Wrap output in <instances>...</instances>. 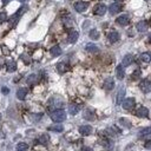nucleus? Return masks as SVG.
Segmentation results:
<instances>
[{"label": "nucleus", "instance_id": "5701e85b", "mask_svg": "<svg viewBox=\"0 0 151 151\" xmlns=\"http://www.w3.org/2000/svg\"><path fill=\"white\" fill-rule=\"evenodd\" d=\"M69 112H70V114H72V116L77 114V113L79 112V106L76 105V104H71V105L69 106Z\"/></svg>", "mask_w": 151, "mask_h": 151}, {"label": "nucleus", "instance_id": "c756f323", "mask_svg": "<svg viewBox=\"0 0 151 151\" xmlns=\"http://www.w3.org/2000/svg\"><path fill=\"white\" fill-rule=\"evenodd\" d=\"M103 146L106 147V150H109V151H111L113 149V144H112V142L110 139H104L103 140Z\"/></svg>", "mask_w": 151, "mask_h": 151}, {"label": "nucleus", "instance_id": "2eb2a0df", "mask_svg": "<svg viewBox=\"0 0 151 151\" xmlns=\"http://www.w3.org/2000/svg\"><path fill=\"white\" fill-rule=\"evenodd\" d=\"M107 39H109L111 43H116V41L119 40V33L116 32V31H112V32H110V33L107 34Z\"/></svg>", "mask_w": 151, "mask_h": 151}, {"label": "nucleus", "instance_id": "49530a36", "mask_svg": "<svg viewBox=\"0 0 151 151\" xmlns=\"http://www.w3.org/2000/svg\"><path fill=\"white\" fill-rule=\"evenodd\" d=\"M149 40H150V41H151V34H150V36H149Z\"/></svg>", "mask_w": 151, "mask_h": 151}, {"label": "nucleus", "instance_id": "20e7f679", "mask_svg": "<svg viewBox=\"0 0 151 151\" xmlns=\"http://www.w3.org/2000/svg\"><path fill=\"white\" fill-rule=\"evenodd\" d=\"M87 7H88V4L85 3V1H78V3L74 4V10H76L77 12H79V13L85 12V11L87 10Z\"/></svg>", "mask_w": 151, "mask_h": 151}, {"label": "nucleus", "instance_id": "f03ea898", "mask_svg": "<svg viewBox=\"0 0 151 151\" xmlns=\"http://www.w3.org/2000/svg\"><path fill=\"white\" fill-rule=\"evenodd\" d=\"M139 88L144 93H149L151 91V80L149 79H144L139 83Z\"/></svg>", "mask_w": 151, "mask_h": 151}, {"label": "nucleus", "instance_id": "6e6552de", "mask_svg": "<svg viewBox=\"0 0 151 151\" xmlns=\"http://www.w3.org/2000/svg\"><path fill=\"white\" fill-rule=\"evenodd\" d=\"M136 114H137L138 117H140V118H145V117L149 116V110H147L145 106H139V107L137 109V111H136Z\"/></svg>", "mask_w": 151, "mask_h": 151}, {"label": "nucleus", "instance_id": "39448f33", "mask_svg": "<svg viewBox=\"0 0 151 151\" xmlns=\"http://www.w3.org/2000/svg\"><path fill=\"white\" fill-rule=\"evenodd\" d=\"M124 110H132L135 107V99L133 98H126L122 103Z\"/></svg>", "mask_w": 151, "mask_h": 151}, {"label": "nucleus", "instance_id": "de8ad7c7", "mask_svg": "<svg viewBox=\"0 0 151 151\" xmlns=\"http://www.w3.org/2000/svg\"><path fill=\"white\" fill-rule=\"evenodd\" d=\"M119 1H122V0H116V3H119Z\"/></svg>", "mask_w": 151, "mask_h": 151}, {"label": "nucleus", "instance_id": "37998d69", "mask_svg": "<svg viewBox=\"0 0 151 151\" xmlns=\"http://www.w3.org/2000/svg\"><path fill=\"white\" fill-rule=\"evenodd\" d=\"M4 64H5V60H4V59H3L1 57H0V67H1V66H3Z\"/></svg>", "mask_w": 151, "mask_h": 151}, {"label": "nucleus", "instance_id": "a211bd4d", "mask_svg": "<svg viewBox=\"0 0 151 151\" xmlns=\"http://www.w3.org/2000/svg\"><path fill=\"white\" fill-rule=\"evenodd\" d=\"M124 96H125V88L122 87L119 90V92L117 95V104H120V103H123L124 100Z\"/></svg>", "mask_w": 151, "mask_h": 151}, {"label": "nucleus", "instance_id": "7ed1b4c3", "mask_svg": "<svg viewBox=\"0 0 151 151\" xmlns=\"http://www.w3.org/2000/svg\"><path fill=\"white\" fill-rule=\"evenodd\" d=\"M106 5H104V4H98V5H96V7H95V10H93V13L96 14V15H99V17H102V15H104L105 13H106Z\"/></svg>", "mask_w": 151, "mask_h": 151}, {"label": "nucleus", "instance_id": "e433bc0d", "mask_svg": "<svg viewBox=\"0 0 151 151\" xmlns=\"http://www.w3.org/2000/svg\"><path fill=\"white\" fill-rule=\"evenodd\" d=\"M140 77V70H136L133 73H132V76H131V78L133 79V80H136L137 78H139Z\"/></svg>", "mask_w": 151, "mask_h": 151}, {"label": "nucleus", "instance_id": "412c9836", "mask_svg": "<svg viewBox=\"0 0 151 151\" xmlns=\"http://www.w3.org/2000/svg\"><path fill=\"white\" fill-rule=\"evenodd\" d=\"M84 118L87 119V120H95L96 116H95V113H93L91 110H86V111L84 112Z\"/></svg>", "mask_w": 151, "mask_h": 151}, {"label": "nucleus", "instance_id": "7c9ffc66", "mask_svg": "<svg viewBox=\"0 0 151 151\" xmlns=\"http://www.w3.org/2000/svg\"><path fill=\"white\" fill-rule=\"evenodd\" d=\"M28 149V145L24 142H20L17 144V151H26Z\"/></svg>", "mask_w": 151, "mask_h": 151}, {"label": "nucleus", "instance_id": "423d86ee", "mask_svg": "<svg viewBox=\"0 0 151 151\" xmlns=\"http://www.w3.org/2000/svg\"><path fill=\"white\" fill-rule=\"evenodd\" d=\"M120 11H122V5H120L119 3H113V4H111L110 7H109V12H110L111 14H117V13H119Z\"/></svg>", "mask_w": 151, "mask_h": 151}, {"label": "nucleus", "instance_id": "c85d7f7f", "mask_svg": "<svg viewBox=\"0 0 151 151\" xmlns=\"http://www.w3.org/2000/svg\"><path fill=\"white\" fill-rule=\"evenodd\" d=\"M48 130L55 131V132H62V131L64 130V128H63V125H60V124H55V125H51V126L48 128Z\"/></svg>", "mask_w": 151, "mask_h": 151}, {"label": "nucleus", "instance_id": "f8f14e48", "mask_svg": "<svg viewBox=\"0 0 151 151\" xmlns=\"http://www.w3.org/2000/svg\"><path fill=\"white\" fill-rule=\"evenodd\" d=\"M132 62H133V57H132V54H126V55L123 58L122 65L125 67V66H129V65H131V64H132Z\"/></svg>", "mask_w": 151, "mask_h": 151}, {"label": "nucleus", "instance_id": "0eeeda50", "mask_svg": "<svg viewBox=\"0 0 151 151\" xmlns=\"http://www.w3.org/2000/svg\"><path fill=\"white\" fill-rule=\"evenodd\" d=\"M129 15H126V14H123V15H119L117 19H116V22L118 24V25H120V26H126L128 24H129Z\"/></svg>", "mask_w": 151, "mask_h": 151}, {"label": "nucleus", "instance_id": "8fccbe9b", "mask_svg": "<svg viewBox=\"0 0 151 151\" xmlns=\"http://www.w3.org/2000/svg\"><path fill=\"white\" fill-rule=\"evenodd\" d=\"M0 119H1V114H0Z\"/></svg>", "mask_w": 151, "mask_h": 151}, {"label": "nucleus", "instance_id": "dca6fc26", "mask_svg": "<svg viewBox=\"0 0 151 151\" xmlns=\"http://www.w3.org/2000/svg\"><path fill=\"white\" fill-rule=\"evenodd\" d=\"M136 27H137L138 32H145V31H147V22L146 21H139Z\"/></svg>", "mask_w": 151, "mask_h": 151}, {"label": "nucleus", "instance_id": "393cba45", "mask_svg": "<svg viewBox=\"0 0 151 151\" xmlns=\"http://www.w3.org/2000/svg\"><path fill=\"white\" fill-rule=\"evenodd\" d=\"M50 105L51 106H53V107H60L63 105V100H57V98H52L51 100H50Z\"/></svg>", "mask_w": 151, "mask_h": 151}, {"label": "nucleus", "instance_id": "a18cd8bd", "mask_svg": "<svg viewBox=\"0 0 151 151\" xmlns=\"http://www.w3.org/2000/svg\"><path fill=\"white\" fill-rule=\"evenodd\" d=\"M18 1H20V3H25L26 0H18Z\"/></svg>", "mask_w": 151, "mask_h": 151}, {"label": "nucleus", "instance_id": "a878e982", "mask_svg": "<svg viewBox=\"0 0 151 151\" xmlns=\"http://www.w3.org/2000/svg\"><path fill=\"white\" fill-rule=\"evenodd\" d=\"M139 58H140L142 62H144V63H150V62H151V54H150V53H147V52L142 53Z\"/></svg>", "mask_w": 151, "mask_h": 151}, {"label": "nucleus", "instance_id": "bb28decb", "mask_svg": "<svg viewBox=\"0 0 151 151\" xmlns=\"http://www.w3.org/2000/svg\"><path fill=\"white\" fill-rule=\"evenodd\" d=\"M57 70H58L59 73H64V72H66V70H67V65H66L65 63H59V64L57 65Z\"/></svg>", "mask_w": 151, "mask_h": 151}, {"label": "nucleus", "instance_id": "473e14b6", "mask_svg": "<svg viewBox=\"0 0 151 151\" xmlns=\"http://www.w3.org/2000/svg\"><path fill=\"white\" fill-rule=\"evenodd\" d=\"M119 123L123 124L125 128H131V123L129 122L128 119H125V118H120V119H119Z\"/></svg>", "mask_w": 151, "mask_h": 151}, {"label": "nucleus", "instance_id": "aec40b11", "mask_svg": "<svg viewBox=\"0 0 151 151\" xmlns=\"http://www.w3.org/2000/svg\"><path fill=\"white\" fill-rule=\"evenodd\" d=\"M50 52H51V54H52V57H58V55H60L62 54V48H60L59 46H53L51 50H50Z\"/></svg>", "mask_w": 151, "mask_h": 151}, {"label": "nucleus", "instance_id": "ea45409f", "mask_svg": "<svg viewBox=\"0 0 151 151\" xmlns=\"http://www.w3.org/2000/svg\"><path fill=\"white\" fill-rule=\"evenodd\" d=\"M33 120H36V122H37V120H39L40 118H41V113H39V114H33Z\"/></svg>", "mask_w": 151, "mask_h": 151}, {"label": "nucleus", "instance_id": "79ce46f5", "mask_svg": "<svg viewBox=\"0 0 151 151\" xmlns=\"http://www.w3.org/2000/svg\"><path fill=\"white\" fill-rule=\"evenodd\" d=\"M81 151H93L91 147H87V146H85V147H83L81 149Z\"/></svg>", "mask_w": 151, "mask_h": 151}, {"label": "nucleus", "instance_id": "f704fd0d", "mask_svg": "<svg viewBox=\"0 0 151 151\" xmlns=\"http://www.w3.org/2000/svg\"><path fill=\"white\" fill-rule=\"evenodd\" d=\"M7 20V14L6 12H0V22H4Z\"/></svg>", "mask_w": 151, "mask_h": 151}, {"label": "nucleus", "instance_id": "c9c22d12", "mask_svg": "<svg viewBox=\"0 0 151 151\" xmlns=\"http://www.w3.org/2000/svg\"><path fill=\"white\" fill-rule=\"evenodd\" d=\"M26 11H27V7H26V6H22V7H21V8H20V10H19L17 13H15V14H17L18 17H21V15H22V14H24Z\"/></svg>", "mask_w": 151, "mask_h": 151}, {"label": "nucleus", "instance_id": "72a5a7b5", "mask_svg": "<svg viewBox=\"0 0 151 151\" xmlns=\"http://www.w3.org/2000/svg\"><path fill=\"white\" fill-rule=\"evenodd\" d=\"M21 59H22V62H24L26 65L31 64V58H29L28 55H26V54H22V55H21Z\"/></svg>", "mask_w": 151, "mask_h": 151}, {"label": "nucleus", "instance_id": "4468645a", "mask_svg": "<svg viewBox=\"0 0 151 151\" xmlns=\"http://www.w3.org/2000/svg\"><path fill=\"white\" fill-rule=\"evenodd\" d=\"M123 67H124L123 65H118L117 69H116V76H117L118 79H123L124 76H125V72H124V69Z\"/></svg>", "mask_w": 151, "mask_h": 151}, {"label": "nucleus", "instance_id": "2f4dec72", "mask_svg": "<svg viewBox=\"0 0 151 151\" xmlns=\"http://www.w3.org/2000/svg\"><path fill=\"white\" fill-rule=\"evenodd\" d=\"M151 133V128L149 126V128H144V129H142L140 131H139V136L140 137H144V136H147V135H150Z\"/></svg>", "mask_w": 151, "mask_h": 151}, {"label": "nucleus", "instance_id": "6ab92c4d", "mask_svg": "<svg viewBox=\"0 0 151 151\" xmlns=\"http://www.w3.org/2000/svg\"><path fill=\"white\" fill-rule=\"evenodd\" d=\"M85 50H86L87 52H91V53H97V52L99 51V48H98L95 44H87V45L85 46Z\"/></svg>", "mask_w": 151, "mask_h": 151}, {"label": "nucleus", "instance_id": "cd10ccee", "mask_svg": "<svg viewBox=\"0 0 151 151\" xmlns=\"http://www.w3.org/2000/svg\"><path fill=\"white\" fill-rule=\"evenodd\" d=\"M88 37L91 38L92 40H97L99 38V32L97 31V29H91L90 33H88Z\"/></svg>", "mask_w": 151, "mask_h": 151}, {"label": "nucleus", "instance_id": "4be33fe9", "mask_svg": "<svg viewBox=\"0 0 151 151\" xmlns=\"http://www.w3.org/2000/svg\"><path fill=\"white\" fill-rule=\"evenodd\" d=\"M26 81H27L28 85H33V84H36V83L38 81V76H37V74H31V76H28L27 79H26Z\"/></svg>", "mask_w": 151, "mask_h": 151}, {"label": "nucleus", "instance_id": "9b49d317", "mask_svg": "<svg viewBox=\"0 0 151 151\" xmlns=\"http://www.w3.org/2000/svg\"><path fill=\"white\" fill-rule=\"evenodd\" d=\"M114 87V81L112 78H106L105 81H104V88L106 90V91H110V90H112Z\"/></svg>", "mask_w": 151, "mask_h": 151}, {"label": "nucleus", "instance_id": "9d476101", "mask_svg": "<svg viewBox=\"0 0 151 151\" xmlns=\"http://www.w3.org/2000/svg\"><path fill=\"white\" fill-rule=\"evenodd\" d=\"M78 37H79V33L77 31H71L69 33V37H67V40L70 44H74L77 40H78Z\"/></svg>", "mask_w": 151, "mask_h": 151}, {"label": "nucleus", "instance_id": "b1692460", "mask_svg": "<svg viewBox=\"0 0 151 151\" xmlns=\"http://www.w3.org/2000/svg\"><path fill=\"white\" fill-rule=\"evenodd\" d=\"M39 143L40 144H43V145H46L48 142H50V136L48 135H46V133H43L40 137H39Z\"/></svg>", "mask_w": 151, "mask_h": 151}, {"label": "nucleus", "instance_id": "f3484780", "mask_svg": "<svg viewBox=\"0 0 151 151\" xmlns=\"http://www.w3.org/2000/svg\"><path fill=\"white\" fill-rule=\"evenodd\" d=\"M6 66H7V71L8 72H14L17 70V63L14 62V60H8V62L6 63Z\"/></svg>", "mask_w": 151, "mask_h": 151}, {"label": "nucleus", "instance_id": "58836bf2", "mask_svg": "<svg viewBox=\"0 0 151 151\" xmlns=\"http://www.w3.org/2000/svg\"><path fill=\"white\" fill-rule=\"evenodd\" d=\"M1 92H3L4 95H8V93H10V90H8V87H6V86H4V87L1 88Z\"/></svg>", "mask_w": 151, "mask_h": 151}, {"label": "nucleus", "instance_id": "f257e3e1", "mask_svg": "<svg viewBox=\"0 0 151 151\" xmlns=\"http://www.w3.org/2000/svg\"><path fill=\"white\" fill-rule=\"evenodd\" d=\"M51 119L55 123H62L66 119V112L62 109H58V110H54L52 113H51Z\"/></svg>", "mask_w": 151, "mask_h": 151}, {"label": "nucleus", "instance_id": "1a4fd4ad", "mask_svg": "<svg viewBox=\"0 0 151 151\" xmlns=\"http://www.w3.org/2000/svg\"><path fill=\"white\" fill-rule=\"evenodd\" d=\"M79 132L83 136H88V135H91V132H92V128L90 125H81L79 128Z\"/></svg>", "mask_w": 151, "mask_h": 151}, {"label": "nucleus", "instance_id": "c03bdc74", "mask_svg": "<svg viewBox=\"0 0 151 151\" xmlns=\"http://www.w3.org/2000/svg\"><path fill=\"white\" fill-rule=\"evenodd\" d=\"M1 1H3V4H4V5H7L8 3H11V1H12V0H1Z\"/></svg>", "mask_w": 151, "mask_h": 151}, {"label": "nucleus", "instance_id": "09e8293b", "mask_svg": "<svg viewBox=\"0 0 151 151\" xmlns=\"http://www.w3.org/2000/svg\"><path fill=\"white\" fill-rule=\"evenodd\" d=\"M149 24H150V26H151V19H150V22H149Z\"/></svg>", "mask_w": 151, "mask_h": 151}, {"label": "nucleus", "instance_id": "a19ab883", "mask_svg": "<svg viewBox=\"0 0 151 151\" xmlns=\"http://www.w3.org/2000/svg\"><path fill=\"white\" fill-rule=\"evenodd\" d=\"M145 147L149 149V150H151V140H149V142L145 143Z\"/></svg>", "mask_w": 151, "mask_h": 151}, {"label": "nucleus", "instance_id": "ddd939ff", "mask_svg": "<svg viewBox=\"0 0 151 151\" xmlns=\"http://www.w3.org/2000/svg\"><path fill=\"white\" fill-rule=\"evenodd\" d=\"M26 95H27V88H25V87H20L17 91V98L20 100H24Z\"/></svg>", "mask_w": 151, "mask_h": 151}, {"label": "nucleus", "instance_id": "4c0bfd02", "mask_svg": "<svg viewBox=\"0 0 151 151\" xmlns=\"http://www.w3.org/2000/svg\"><path fill=\"white\" fill-rule=\"evenodd\" d=\"M64 24H65V26L66 27H70V26H72V20L71 19H64Z\"/></svg>", "mask_w": 151, "mask_h": 151}]
</instances>
